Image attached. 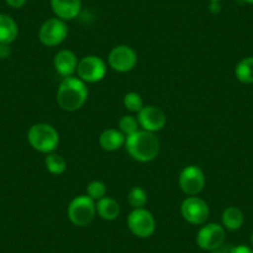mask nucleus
I'll list each match as a JSON object with an SVG mask.
<instances>
[{
    "instance_id": "f257e3e1",
    "label": "nucleus",
    "mask_w": 253,
    "mask_h": 253,
    "mask_svg": "<svg viewBox=\"0 0 253 253\" xmlns=\"http://www.w3.org/2000/svg\"><path fill=\"white\" fill-rule=\"evenodd\" d=\"M124 147L129 157L139 163L152 162L160 152V142L157 135L143 129L126 137Z\"/></svg>"
},
{
    "instance_id": "f03ea898",
    "label": "nucleus",
    "mask_w": 253,
    "mask_h": 253,
    "mask_svg": "<svg viewBox=\"0 0 253 253\" xmlns=\"http://www.w3.org/2000/svg\"><path fill=\"white\" fill-rule=\"evenodd\" d=\"M88 98V88L79 77L63 79L57 89V103L63 111L75 112Z\"/></svg>"
},
{
    "instance_id": "7ed1b4c3",
    "label": "nucleus",
    "mask_w": 253,
    "mask_h": 253,
    "mask_svg": "<svg viewBox=\"0 0 253 253\" xmlns=\"http://www.w3.org/2000/svg\"><path fill=\"white\" fill-rule=\"evenodd\" d=\"M28 142L31 147L43 154H50L57 149L60 135L55 126L47 123H36L28 132Z\"/></svg>"
},
{
    "instance_id": "20e7f679",
    "label": "nucleus",
    "mask_w": 253,
    "mask_h": 253,
    "mask_svg": "<svg viewBox=\"0 0 253 253\" xmlns=\"http://www.w3.org/2000/svg\"><path fill=\"white\" fill-rule=\"evenodd\" d=\"M97 213L96 201L87 195H80L70 203L67 208V216L75 226L84 227L94 220Z\"/></svg>"
},
{
    "instance_id": "39448f33",
    "label": "nucleus",
    "mask_w": 253,
    "mask_h": 253,
    "mask_svg": "<svg viewBox=\"0 0 253 253\" xmlns=\"http://www.w3.org/2000/svg\"><path fill=\"white\" fill-rule=\"evenodd\" d=\"M126 225H128L130 232L139 238L150 237L157 228L154 216L149 210L144 208L133 209V211L126 218Z\"/></svg>"
},
{
    "instance_id": "423d86ee",
    "label": "nucleus",
    "mask_w": 253,
    "mask_h": 253,
    "mask_svg": "<svg viewBox=\"0 0 253 253\" xmlns=\"http://www.w3.org/2000/svg\"><path fill=\"white\" fill-rule=\"evenodd\" d=\"M182 218L191 225H204L210 216L208 203L199 196H187L180 206Z\"/></svg>"
},
{
    "instance_id": "0eeeda50",
    "label": "nucleus",
    "mask_w": 253,
    "mask_h": 253,
    "mask_svg": "<svg viewBox=\"0 0 253 253\" xmlns=\"http://www.w3.org/2000/svg\"><path fill=\"white\" fill-rule=\"evenodd\" d=\"M76 72L79 79L82 80L84 84H96L102 81L106 76V62L98 56H86L79 61Z\"/></svg>"
},
{
    "instance_id": "6e6552de",
    "label": "nucleus",
    "mask_w": 253,
    "mask_h": 253,
    "mask_svg": "<svg viewBox=\"0 0 253 253\" xmlns=\"http://www.w3.org/2000/svg\"><path fill=\"white\" fill-rule=\"evenodd\" d=\"M69 35V28L66 21L58 18H52L46 20L39 30V40L42 45L53 47L66 40Z\"/></svg>"
},
{
    "instance_id": "1a4fd4ad",
    "label": "nucleus",
    "mask_w": 253,
    "mask_h": 253,
    "mask_svg": "<svg viewBox=\"0 0 253 253\" xmlns=\"http://www.w3.org/2000/svg\"><path fill=\"white\" fill-rule=\"evenodd\" d=\"M206 177L203 170L196 165L184 168L179 175V186L182 193L189 196H196L204 190Z\"/></svg>"
},
{
    "instance_id": "9d476101",
    "label": "nucleus",
    "mask_w": 253,
    "mask_h": 253,
    "mask_svg": "<svg viewBox=\"0 0 253 253\" xmlns=\"http://www.w3.org/2000/svg\"><path fill=\"white\" fill-rule=\"evenodd\" d=\"M138 62V56L130 46L119 45L111 50L108 55V65L112 70L121 74L132 71Z\"/></svg>"
},
{
    "instance_id": "9b49d317",
    "label": "nucleus",
    "mask_w": 253,
    "mask_h": 253,
    "mask_svg": "<svg viewBox=\"0 0 253 253\" xmlns=\"http://www.w3.org/2000/svg\"><path fill=\"white\" fill-rule=\"evenodd\" d=\"M226 241V230L218 223H206L199 230L196 243L204 251H215Z\"/></svg>"
},
{
    "instance_id": "f8f14e48",
    "label": "nucleus",
    "mask_w": 253,
    "mask_h": 253,
    "mask_svg": "<svg viewBox=\"0 0 253 253\" xmlns=\"http://www.w3.org/2000/svg\"><path fill=\"white\" fill-rule=\"evenodd\" d=\"M138 123L143 130L155 133L162 130L167 124V116L164 111L155 106H144L138 113Z\"/></svg>"
},
{
    "instance_id": "ddd939ff",
    "label": "nucleus",
    "mask_w": 253,
    "mask_h": 253,
    "mask_svg": "<svg viewBox=\"0 0 253 253\" xmlns=\"http://www.w3.org/2000/svg\"><path fill=\"white\" fill-rule=\"evenodd\" d=\"M77 65H79V58L71 50L58 51L53 58L55 70L63 79L74 76L75 72L77 71Z\"/></svg>"
},
{
    "instance_id": "4468645a",
    "label": "nucleus",
    "mask_w": 253,
    "mask_h": 253,
    "mask_svg": "<svg viewBox=\"0 0 253 253\" xmlns=\"http://www.w3.org/2000/svg\"><path fill=\"white\" fill-rule=\"evenodd\" d=\"M50 4L56 18L63 21L74 20L81 13V0H50Z\"/></svg>"
},
{
    "instance_id": "2eb2a0df",
    "label": "nucleus",
    "mask_w": 253,
    "mask_h": 253,
    "mask_svg": "<svg viewBox=\"0 0 253 253\" xmlns=\"http://www.w3.org/2000/svg\"><path fill=\"white\" fill-rule=\"evenodd\" d=\"M124 144H126V135L119 129L109 128V129L103 130L102 134L99 135V145L106 152L118 150Z\"/></svg>"
},
{
    "instance_id": "dca6fc26",
    "label": "nucleus",
    "mask_w": 253,
    "mask_h": 253,
    "mask_svg": "<svg viewBox=\"0 0 253 253\" xmlns=\"http://www.w3.org/2000/svg\"><path fill=\"white\" fill-rule=\"evenodd\" d=\"M19 28L16 21L6 14H0V43H11L18 38Z\"/></svg>"
},
{
    "instance_id": "f3484780",
    "label": "nucleus",
    "mask_w": 253,
    "mask_h": 253,
    "mask_svg": "<svg viewBox=\"0 0 253 253\" xmlns=\"http://www.w3.org/2000/svg\"><path fill=\"white\" fill-rule=\"evenodd\" d=\"M97 213L101 218L106 221H113L121 213V206L117 203L114 199L108 198V196H104L101 200L97 201L96 204Z\"/></svg>"
},
{
    "instance_id": "a211bd4d",
    "label": "nucleus",
    "mask_w": 253,
    "mask_h": 253,
    "mask_svg": "<svg viewBox=\"0 0 253 253\" xmlns=\"http://www.w3.org/2000/svg\"><path fill=\"white\" fill-rule=\"evenodd\" d=\"M245 222V215L241 209L236 206H230L222 212V226L225 230L237 231L240 230Z\"/></svg>"
},
{
    "instance_id": "6ab92c4d",
    "label": "nucleus",
    "mask_w": 253,
    "mask_h": 253,
    "mask_svg": "<svg viewBox=\"0 0 253 253\" xmlns=\"http://www.w3.org/2000/svg\"><path fill=\"white\" fill-rule=\"evenodd\" d=\"M236 79L246 84H253V57H245L236 65Z\"/></svg>"
},
{
    "instance_id": "aec40b11",
    "label": "nucleus",
    "mask_w": 253,
    "mask_h": 253,
    "mask_svg": "<svg viewBox=\"0 0 253 253\" xmlns=\"http://www.w3.org/2000/svg\"><path fill=\"white\" fill-rule=\"evenodd\" d=\"M45 167L48 170V172L53 175H61L66 171L67 163L63 159L60 154H55V153H50L47 157L45 158Z\"/></svg>"
},
{
    "instance_id": "412c9836",
    "label": "nucleus",
    "mask_w": 253,
    "mask_h": 253,
    "mask_svg": "<svg viewBox=\"0 0 253 253\" xmlns=\"http://www.w3.org/2000/svg\"><path fill=\"white\" fill-rule=\"evenodd\" d=\"M148 201L147 191L143 187L134 186L130 189L129 194H128V204L132 206L133 209H143Z\"/></svg>"
},
{
    "instance_id": "4be33fe9",
    "label": "nucleus",
    "mask_w": 253,
    "mask_h": 253,
    "mask_svg": "<svg viewBox=\"0 0 253 253\" xmlns=\"http://www.w3.org/2000/svg\"><path fill=\"white\" fill-rule=\"evenodd\" d=\"M123 104L129 112H134V113H139L144 107V102H143L142 96L137 92H128L126 96L123 97Z\"/></svg>"
},
{
    "instance_id": "5701e85b",
    "label": "nucleus",
    "mask_w": 253,
    "mask_h": 253,
    "mask_svg": "<svg viewBox=\"0 0 253 253\" xmlns=\"http://www.w3.org/2000/svg\"><path fill=\"white\" fill-rule=\"evenodd\" d=\"M118 126H119V130L126 135V138L134 134L135 132L139 130V123H138V119L133 116L122 117V118L119 119Z\"/></svg>"
},
{
    "instance_id": "b1692460",
    "label": "nucleus",
    "mask_w": 253,
    "mask_h": 253,
    "mask_svg": "<svg viewBox=\"0 0 253 253\" xmlns=\"http://www.w3.org/2000/svg\"><path fill=\"white\" fill-rule=\"evenodd\" d=\"M86 191L88 198H91L93 201H98L106 196L107 187L106 184L101 181V180H93V181H91L87 185Z\"/></svg>"
},
{
    "instance_id": "393cba45",
    "label": "nucleus",
    "mask_w": 253,
    "mask_h": 253,
    "mask_svg": "<svg viewBox=\"0 0 253 253\" xmlns=\"http://www.w3.org/2000/svg\"><path fill=\"white\" fill-rule=\"evenodd\" d=\"M11 55L10 43H0V58H8Z\"/></svg>"
},
{
    "instance_id": "a878e982",
    "label": "nucleus",
    "mask_w": 253,
    "mask_h": 253,
    "mask_svg": "<svg viewBox=\"0 0 253 253\" xmlns=\"http://www.w3.org/2000/svg\"><path fill=\"white\" fill-rule=\"evenodd\" d=\"M230 253H253V248L248 247L246 245H238L231 248Z\"/></svg>"
},
{
    "instance_id": "bb28decb",
    "label": "nucleus",
    "mask_w": 253,
    "mask_h": 253,
    "mask_svg": "<svg viewBox=\"0 0 253 253\" xmlns=\"http://www.w3.org/2000/svg\"><path fill=\"white\" fill-rule=\"evenodd\" d=\"M26 1H28V0H5V3L8 4L10 8H14V9L23 8V6L26 4Z\"/></svg>"
},
{
    "instance_id": "cd10ccee",
    "label": "nucleus",
    "mask_w": 253,
    "mask_h": 253,
    "mask_svg": "<svg viewBox=\"0 0 253 253\" xmlns=\"http://www.w3.org/2000/svg\"><path fill=\"white\" fill-rule=\"evenodd\" d=\"M209 10H210V13L213 14V15H216V14L220 13L221 1H212V3H210V5H209Z\"/></svg>"
},
{
    "instance_id": "c85d7f7f",
    "label": "nucleus",
    "mask_w": 253,
    "mask_h": 253,
    "mask_svg": "<svg viewBox=\"0 0 253 253\" xmlns=\"http://www.w3.org/2000/svg\"><path fill=\"white\" fill-rule=\"evenodd\" d=\"M231 248H232V247H230V246H227V245H225V243H223L222 246H220V247L216 248L215 251H212V253H230Z\"/></svg>"
},
{
    "instance_id": "c756f323",
    "label": "nucleus",
    "mask_w": 253,
    "mask_h": 253,
    "mask_svg": "<svg viewBox=\"0 0 253 253\" xmlns=\"http://www.w3.org/2000/svg\"><path fill=\"white\" fill-rule=\"evenodd\" d=\"M242 1L246 4H251V5H253V0H242Z\"/></svg>"
},
{
    "instance_id": "7c9ffc66",
    "label": "nucleus",
    "mask_w": 253,
    "mask_h": 253,
    "mask_svg": "<svg viewBox=\"0 0 253 253\" xmlns=\"http://www.w3.org/2000/svg\"><path fill=\"white\" fill-rule=\"evenodd\" d=\"M251 245H252V247H253V232H252V235H251Z\"/></svg>"
},
{
    "instance_id": "2f4dec72",
    "label": "nucleus",
    "mask_w": 253,
    "mask_h": 253,
    "mask_svg": "<svg viewBox=\"0 0 253 253\" xmlns=\"http://www.w3.org/2000/svg\"><path fill=\"white\" fill-rule=\"evenodd\" d=\"M210 3H212V1H221V0H209Z\"/></svg>"
}]
</instances>
